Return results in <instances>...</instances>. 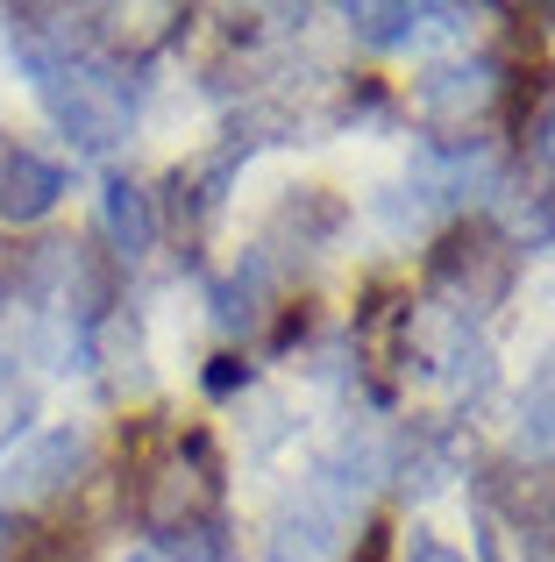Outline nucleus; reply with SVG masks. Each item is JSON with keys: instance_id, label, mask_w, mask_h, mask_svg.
Returning <instances> with one entry per match:
<instances>
[{"instance_id": "nucleus-6", "label": "nucleus", "mask_w": 555, "mask_h": 562, "mask_svg": "<svg viewBox=\"0 0 555 562\" xmlns=\"http://www.w3.org/2000/svg\"><path fill=\"white\" fill-rule=\"evenodd\" d=\"M449 22H463V14L456 8H414V0H363V8H349V29L371 50H399V43H420L428 29H449Z\"/></svg>"}, {"instance_id": "nucleus-3", "label": "nucleus", "mask_w": 555, "mask_h": 562, "mask_svg": "<svg viewBox=\"0 0 555 562\" xmlns=\"http://www.w3.org/2000/svg\"><path fill=\"white\" fill-rule=\"evenodd\" d=\"M506 93L499 57H449V65H428L414 79V108L428 128H477Z\"/></svg>"}, {"instance_id": "nucleus-2", "label": "nucleus", "mask_w": 555, "mask_h": 562, "mask_svg": "<svg viewBox=\"0 0 555 562\" xmlns=\"http://www.w3.org/2000/svg\"><path fill=\"white\" fill-rule=\"evenodd\" d=\"M214 513H222V477H214L207 441L165 456V463L143 477V527H150V535H179V527L214 520Z\"/></svg>"}, {"instance_id": "nucleus-14", "label": "nucleus", "mask_w": 555, "mask_h": 562, "mask_svg": "<svg viewBox=\"0 0 555 562\" xmlns=\"http://www.w3.org/2000/svg\"><path fill=\"white\" fill-rule=\"evenodd\" d=\"M385 549H392V535H385V527H371V535H363V549H356V562H385Z\"/></svg>"}, {"instance_id": "nucleus-17", "label": "nucleus", "mask_w": 555, "mask_h": 562, "mask_svg": "<svg viewBox=\"0 0 555 562\" xmlns=\"http://www.w3.org/2000/svg\"><path fill=\"white\" fill-rule=\"evenodd\" d=\"M278 562H285V555H278Z\"/></svg>"}, {"instance_id": "nucleus-4", "label": "nucleus", "mask_w": 555, "mask_h": 562, "mask_svg": "<svg viewBox=\"0 0 555 562\" xmlns=\"http://www.w3.org/2000/svg\"><path fill=\"white\" fill-rule=\"evenodd\" d=\"M513 285V243L491 228H463L456 243L434 257V292H449L456 314H491Z\"/></svg>"}, {"instance_id": "nucleus-5", "label": "nucleus", "mask_w": 555, "mask_h": 562, "mask_svg": "<svg viewBox=\"0 0 555 562\" xmlns=\"http://www.w3.org/2000/svg\"><path fill=\"white\" fill-rule=\"evenodd\" d=\"M71 192V171L57 165V157H43V150H29V143H8L0 150V221H43L57 200Z\"/></svg>"}, {"instance_id": "nucleus-16", "label": "nucleus", "mask_w": 555, "mask_h": 562, "mask_svg": "<svg viewBox=\"0 0 555 562\" xmlns=\"http://www.w3.org/2000/svg\"><path fill=\"white\" fill-rule=\"evenodd\" d=\"M128 562H165V555H128Z\"/></svg>"}, {"instance_id": "nucleus-1", "label": "nucleus", "mask_w": 555, "mask_h": 562, "mask_svg": "<svg viewBox=\"0 0 555 562\" xmlns=\"http://www.w3.org/2000/svg\"><path fill=\"white\" fill-rule=\"evenodd\" d=\"M86 470V435L79 427H43V435H29L22 449L0 463V520H29V513L57 506V498L79 484Z\"/></svg>"}, {"instance_id": "nucleus-12", "label": "nucleus", "mask_w": 555, "mask_h": 562, "mask_svg": "<svg viewBox=\"0 0 555 562\" xmlns=\"http://www.w3.org/2000/svg\"><path fill=\"white\" fill-rule=\"evenodd\" d=\"M528 157H534L542 171H555V108H542V122L528 128Z\"/></svg>"}, {"instance_id": "nucleus-15", "label": "nucleus", "mask_w": 555, "mask_h": 562, "mask_svg": "<svg viewBox=\"0 0 555 562\" xmlns=\"http://www.w3.org/2000/svg\"><path fill=\"white\" fill-rule=\"evenodd\" d=\"M528 562H555V535L542 527V535H528Z\"/></svg>"}, {"instance_id": "nucleus-13", "label": "nucleus", "mask_w": 555, "mask_h": 562, "mask_svg": "<svg viewBox=\"0 0 555 562\" xmlns=\"http://www.w3.org/2000/svg\"><path fill=\"white\" fill-rule=\"evenodd\" d=\"M406 562H471V555H456L449 541H434V535H414V541H406Z\"/></svg>"}, {"instance_id": "nucleus-7", "label": "nucleus", "mask_w": 555, "mask_h": 562, "mask_svg": "<svg viewBox=\"0 0 555 562\" xmlns=\"http://www.w3.org/2000/svg\"><path fill=\"white\" fill-rule=\"evenodd\" d=\"M100 228H107V243H114V257H150V243H157V206H150V192H143L136 179H107L100 186Z\"/></svg>"}, {"instance_id": "nucleus-8", "label": "nucleus", "mask_w": 555, "mask_h": 562, "mask_svg": "<svg viewBox=\"0 0 555 562\" xmlns=\"http://www.w3.org/2000/svg\"><path fill=\"white\" fill-rule=\"evenodd\" d=\"M520 449H528V456H555V342L534 357L528 392H520Z\"/></svg>"}, {"instance_id": "nucleus-9", "label": "nucleus", "mask_w": 555, "mask_h": 562, "mask_svg": "<svg viewBox=\"0 0 555 562\" xmlns=\"http://www.w3.org/2000/svg\"><path fill=\"white\" fill-rule=\"evenodd\" d=\"M157 541H165V562H242L236 535H228V513L193 520V527H179V535H157Z\"/></svg>"}, {"instance_id": "nucleus-10", "label": "nucleus", "mask_w": 555, "mask_h": 562, "mask_svg": "<svg viewBox=\"0 0 555 562\" xmlns=\"http://www.w3.org/2000/svg\"><path fill=\"white\" fill-rule=\"evenodd\" d=\"M8 562H79V541L57 535V527L50 535H22V549H14Z\"/></svg>"}, {"instance_id": "nucleus-11", "label": "nucleus", "mask_w": 555, "mask_h": 562, "mask_svg": "<svg viewBox=\"0 0 555 562\" xmlns=\"http://www.w3.org/2000/svg\"><path fill=\"white\" fill-rule=\"evenodd\" d=\"M22 420H29V392H14V384L0 378V449L22 435Z\"/></svg>"}]
</instances>
